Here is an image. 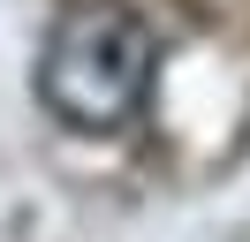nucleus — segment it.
Masks as SVG:
<instances>
[{
  "label": "nucleus",
  "mask_w": 250,
  "mask_h": 242,
  "mask_svg": "<svg viewBox=\"0 0 250 242\" xmlns=\"http://www.w3.org/2000/svg\"><path fill=\"white\" fill-rule=\"evenodd\" d=\"M159 76V38L122 0L61 8L38 45V106L76 136H114L144 114Z\"/></svg>",
  "instance_id": "f257e3e1"
}]
</instances>
